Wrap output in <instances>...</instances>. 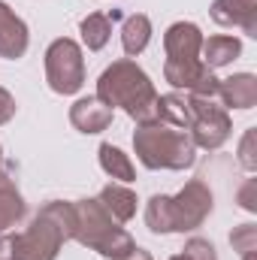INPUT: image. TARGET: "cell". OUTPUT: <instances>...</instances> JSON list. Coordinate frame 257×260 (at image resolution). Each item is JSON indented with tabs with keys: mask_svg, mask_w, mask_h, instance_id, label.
I'll use <instances>...</instances> for the list:
<instances>
[{
	"mask_svg": "<svg viewBox=\"0 0 257 260\" xmlns=\"http://www.w3.org/2000/svg\"><path fill=\"white\" fill-rule=\"evenodd\" d=\"M203 30L194 21H176L167 27L164 34V79L185 94H197V97H215L218 94V76L215 70L203 64L200 49H203Z\"/></svg>",
	"mask_w": 257,
	"mask_h": 260,
	"instance_id": "cell-1",
	"label": "cell"
},
{
	"mask_svg": "<svg viewBox=\"0 0 257 260\" xmlns=\"http://www.w3.org/2000/svg\"><path fill=\"white\" fill-rule=\"evenodd\" d=\"M94 97H100L109 109L121 106L136 121V127L154 124L157 112H160V94H157L154 82L148 79V73L133 58H118V61H112L106 67L97 79V94Z\"/></svg>",
	"mask_w": 257,
	"mask_h": 260,
	"instance_id": "cell-2",
	"label": "cell"
},
{
	"mask_svg": "<svg viewBox=\"0 0 257 260\" xmlns=\"http://www.w3.org/2000/svg\"><path fill=\"white\" fill-rule=\"evenodd\" d=\"M215 209V194L203 179H191L179 194H154L145 203V227L154 236L194 233L200 230Z\"/></svg>",
	"mask_w": 257,
	"mask_h": 260,
	"instance_id": "cell-3",
	"label": "cell"
},
{
	"mask_svg": "<svg viewBox=\"0 0 257 260\" xmlns=\"http://www.w3.org/2000/svg\"><path fill=\"white\" fill-rule=\"evenodd\" d=\"M133 151L145 170L185 173L197 164V145L191 133L164 121L142 124L133 130Z\"/></svg>",
	"mask_w": 257,
	"mask_h": 260,
	"instance_id": "cell-4",
	"label": "cell"
},
{
	"mask_svg": "<svg viewBox=\"0 0 257 260\" xmlns=\"http://www.w3.org/2000/svg\"><path fill=\"white\" fill-rule=\"evenodd\" d=\"M18 239V260H58L64 242L73 239V200H49L30 218Z\"/></svg>",
	"mask_w": 257,
	"mask_h": 260,
	"instance_id": "cell-5",
	"label": "cell"
},
{
	"mask_svg": "<svg viewBox=\"0 0 257 260\" xmlns=\"http://www.w3.org/2000/svg\"><path fill=\"white\" fill-rule=\"evenodd\" d=\"M73 242L97 251L106 260L121 257L124 251L136 245V239L127 230L109 218V212L97 203V197L73 200Z\"/></svg>",
	"mask_w": 257,
	"mask_h": 260,
	"instance_id": "cell-6",
	"label": "cell"
},
{
	"mask_svg": "<svg viewBox=\"0 0 257 260\" xmlns=\"http://www.w3.org/2000/svg\"><path fill=\"white\" fill-rule=\"evenodd\" d=\"M185 97H188V133L194 145L206 151H218L233 133L230 112L215 97H197V94H185Z\"/></svg>",
	"mask_w": 257,
	"mask_h": 260,
	"instance_id": "cell-7",
	"label": "cell"
},
{
	"mask_svg": "<svg viewBox=\"0 0 257 260\" xmlns=\"http://www.w3.org/2000/svg\"><path fill=\"white\" fill-rule=\"evenodd\" d=\"M85 55L82 46L70 37H58L46 49V82L55 94L70 97L79 94L85 85Z\"/></svg>",
	"mask_w": 257,
	"mask_h": 260,
	"instance_id": "cell-8",
	"label": "cell"
},
{
	"mask_svg": "<svg viewBox=\"0 0 257 260\" xmlns=\"http://www.w3.org/2000/svg\"><path fill=\"white\" fill-rule=\"evenodd\" d=\"M27 46H30V30H27L24 18L6 0H0V58L18 61V58H24Z\"/></svg>",
	"mask_w": 257,
	"mask_h": 260,
	"instance_id": "cell-9",
	"label": "cell"
},
{
	"mask_svg": "<svg viewBox=\"0 0 257 260\" xmlns=\"http://www.w3.org/2000/svg\"><path fill=\"white\" fill-rule=\"evenodd\" d=\"M209 15L221 27H239L245 37H257V0H215Z\"/></svg>",
	"mask_w": 257,
	"mask_h": 260,
	"instance_id": "cell-10",
	"label": "cell"
},
{
	"mask_svg": "<svg viewBox=\"0 0 257 260\" xmlns=\"http://www.w3.org/2000/svg\"><path fill=\"white\" fill-rule=\"evenodd\" d=\"M70 124L85 136L103 133V130L112 127V109L100 97H79L70 106Z\"/></svg>",
	"mask_w": 257,
	"mask_h": 260,
	"instance_id": "cell-11",
	"label": "cell"
},
{
	"mask_svg": "<svg viewBox=\"0 0 257 260\" xmlns=\"http://www.w3.org/2000/svg\"><path fill=\"white\" fill-rule=\"evenodd\" d=\"M224 109H254L257 106V76L254 73H233L218 82V94Z\"/></svg>",
	"mask_w": 257,
	"mask_h": 260,
	"instance_id": "cell-12",
	"label": "cell"
},
{
	"mask_svg": "<svg viewBox=\"0 0 257 260\" xmlns=\"http://www.w3.org/2000/svg\"><path fill=\"white\" fill-rule=\"evenodd\" d=\"M97 203L109 212V218H112V221L127 224V221H133V215H136L139 197H136V191H133V188L121 185V182H109L106 188H100Z\"/></svg>",
	"mask_w": 257,
	"mask_h": 260,
	"instance_id": "cell-13",
	"label": "cell"
},
{
	"mask_svg": "<svg viewBox=\"0 0 257 260\" xmlns=\"http://www.w3.org/2000/svg\"><path fill=\"white\" fill-rule=\"evenodd\" d=\"M24 215H27L24 197L15 188V179L0 167V233H9L12 227H18Z\"/></svg>",
	"mask_w": 257,
	"mask_h": 260,
	"instance_id": "cell-14",
	"label": "cell"
},
{
	"mask_svg": "<svg viewBox=\"0 0 257 260\" xmlns=\"http://www.w3.org/2000/svg\"><path fill=\"white\" fill-rule=\"evenodd\" d=\"M239 55H242V40L230 37V34H215V37L203 40V49H200V58L209 70L230 67Z\"/></svg>",
	"mask_w": 257,
	"mask_h": 260,
	"instance_id": "cell-15",
	"label": "cell"
},
{
	"mask_svg": "<svg viewBox=\"0 0 257 260\" xmlns=\"http://www.w3.org/2000/svg\"><path fill=\"white\" fill-rule=\"evenodd\" d=\"M151 18L145 15V12H133L124 18V24H121V49H124V55L127 58H136V55H142L145 49H148V43H151Z\"/></svg>",
	"mask_w": 257,
	"mask_h": 260,
	"instance_id": "cell-16",
	"label": "cell"
},
{
	"mask_svg": "<svg viewBox=\"0 0 257 260\" xmlns=\"http://www.w3.org/2000/svg\"><path fill=\"white\" fill-rule=\"evenodd\" d=\"M97 157H100V170H103L109 179H115V182H121V185L136 182V167H133L130 154H124L118 145H112V142H100Z\"/></svg>",
	"mask_w": 257,
	"mask_h": 260,
	"instance_id": "cell-17",
	"label": "cell"
},
{
	"mask_svg": "<svg viewBox=\"0 0 257 260\" xmlns=\"http://www.w3.org/2000/svg\"><path fill=\"white\" fill-rule=\"evenodd\" d=\"M79 37L88 52H100L112 40V15L106 12H91L79 21Z\"/></svg>",
	"mask_w": 257,
	"mask_h": 260,
	"instance_id": "cell-18",
	"label": "cell"
},
{
	"mask_svg": "<svg viewBox=\"0 0 257 260\" xmlns=\"http://www.w3.org/2000/svg\"><path fill=\"white\" fill-rule=\"evenodd\" d=\"M230 245H233V251H239V254L257 251V224H239V227H233Z\"/></svg>",
	"mask_w": 257,
	"mask_h": 260,
	"instance_id": "cell-19",
	"label": "cell"
},
{
	"mask_svg": "<svg viewBox=\"0 0 257 260\" xmlns=\"http://www.w3.org/2000/svg\"><path fill=\"white\" fill-rule=\"evenodd\" d=\"M239 167L248 173L257 170V127H248L239 139Z\"/></svg>",
	"mask_w": 257,
	"mask_h": 260,
	"instance_id": "cell-20",
	"label": "cell"
},
{
	"mask_svg": "<svg viewBox=\"0 0 257 260\" xmlns=\"http://www.w3.org/2000/svg\"><path fill=\"white\" fill-rule=\"evenodd\" d=\"M182 254H185L188 260H218V251H215V245H212L209 239H203V236H191V239L185 242Z\"/></svg>",
	"mask_w": 257,
	"mask_h": 260,
	"instance_id": "cell-21",
	"label": "cell"
},
{
	"mask_svg": "<svg viewBox=\"0 0 257 260\" xmlns=\"http://www.w3.org/2000/svg\"><path fill=\"white\" fill-rule=\"evenodd\" d=\"M236 203L245 209V212H257V179H248L242 188H239V194H236Z\"/></svg>",
	"mask_w": 257,
	"mask_h": 260,
	"instance_id": "cell-22",
	"label": "cell"
},
{
	"mask_svg": "<svg viewBox=\"0 0 257 260\" xmlns=\"http://www.w3.org/2000/svg\"><path fill=\"white\" fill-rule=\"evenodd\" d=\"M15 112H18V103H15V97L0 85V127L3 124H9L12 118H15Z\"/></svg>",
	"mask_w": 257,
	"mask_h": 260,
	"instance_id": "cell-23",
	"label": "cell"
},
{
	"mask_svg": "<svg viewBox=\"0 0 257 260\" xmlns=\"http://www.w3.org/2000/svg\"><path fill=\"white\" fill-rule=\"evenodd\" d=\"M0 260H18V239H15V233H0Z\"/></svg>",
	"mask_w": 257,
	"mask_h": 260,
	"instance_id": "cell-24",
	"label": "cell"
},
{
	"mask_svg": "<svg viewBox=\"0 0 257 260\" xmlns=\"http://www.w3.org/2000/svg\"><path fill=\"white\" fill-rule=\"evenodd\" d=\"M112 260H154V257H151V251H145V248H139V245H133L130 251H124L121 257H112Z\"/></svg>",
	"mask_w": 257,
	"mask_h": 260,
	"instance_id": "cell-25",
	"label": "cell"
},
{
	"mask_svg": "<svg viewBox=\"0 0 257 260\" xmlns=\"http://www.w3.org/2000/svg\"><path fill=\"white\" fill-rule=\"evenodd\" d=\"M242 260H257V251H251V254H242Z\"/></svg>",
	"mask_w": 257,
	"mask_h": 260,
	"instance_id": "cell-26",
	"label": "cell"
},
{
	"mask_svg": "<svg viewBox=\"0 0 257 260\" xmlns=\"http://www.w3.org/2000/svg\"><path fill=\"white\" fill-rule=\"evenodd\" d=\"M170 260H188V257H185V254L179 251V254H173V257H170Z\"/></svg>",
	"mask_w": 257,
	"mask_h": 260,
	"instance_id": "cell-27",
	"label": "cell"
},
{
	"mask_svg": "<svg viewBox=\"0 0 257 260\" xmlns=\"http://www.w3.org/2000/svg\"><path fill=\"white\" fill-rule=\"evenodd\" d=\"M0 160H3V145H0Z\"/></svg>",
	"mask_w": 257,
	"mask_h": 260,
	"instance_id": "cell-28",
	"label": "cell"
}]
</instances>
